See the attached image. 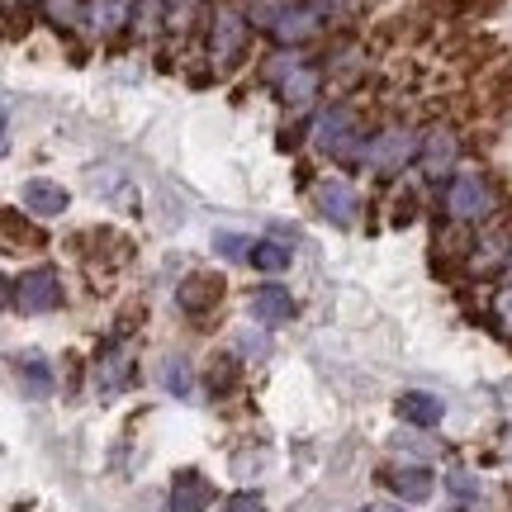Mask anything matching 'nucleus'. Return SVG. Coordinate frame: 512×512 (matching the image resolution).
<instances>
[{
  "label": "nucleus",
  "mask_w": 512,
  "mask_h": 512,
  "mask_svg": "<svg viewBox=\"0 0 512 512\" xmlns=\"http://www.w3.org/2000/svg\"><path fill=\"white\" fill-rule=\"evenodd\" d=\"M418 162L427 176H441L446 166L456 162V138L446 133V128H432L427 138H422V152H418Z\"/></svg>",
  "instance_id": "16"
},
{
  "label": "nucleus",
  "mask_w": 512,
  "mask_h": 512,
  "mask_svg": "<svg viewBox=\"0 0 512 512\" xmlns=\"http://www.w3.org/2000/svg\"><path fill=\"white\" fill-rule=\"evenodd\" d=\"M256 24L261 29H271L280 43H304L323 29V15L313 10V5H256Z\"/></svg>",
  "instance_id": "4"
},
{
  "label": "nucleus",
  "mask_w": 512,
  "mask_h": 512,
  "mask_svg": "<svg viewBox=\"0 0 512 512\" xmlns=\"http://www.w3.org/2000/svg\"><path fill=\"white\" fill-rule=\"evenodd\" d=\"M162 384L176 394V399H185V394H190V366H185L181 356H166V361H162Z\"/></svg>",
  "instance_id": "22"
},
{
  "label": "nucleus",
  "mask_w": 512,
  "mask_h": 512,
  "mask_svg": "<svg viewBox=\"0 0 512 512\" xmlns=\"http://www.w3.org/2000/svg\"><path fill=\"white\" fill-rule=\"evenodd\" d=\"M470 512H479V503H475V508H470Z\"/></svg>",
  "instance_id": "31"
},
{
  "label": "nucleus",
  "mask_w": 512,
  "mask_h": 512,
  "mask_svg": "<svg viewBox=\"0 0 512 512\" xmlns=\"http://www.w3.org/2000/svg\"><path fill=\"white\" fill-rule=\"evenodd\" d=\"M5 5H19V0H5ZM24 5H29V0H24Z\"/></svg>",
  "instance_id": "30"
},
{
  "label": "nucleus",
  "mask_w": 512,
  "mask_h": 512,
  "mask_svg": "<svg viewBox=\"0 0 512 512\" xmlns=\"http://www.w3.org/2000/svg\"><path fill=\"white\" fill-rule=\"evenodd\" d=\"M494 313H498V328L512 332V290H503V294L494 299Z\"/></svg>",
  "instance_id": "27"
},
{
  "label": "nucleus",
  "mask_w": 512,
  "mask_h": 512,
  "mask_svg": "<svg viewBox=\"0 0 512 512\" xmlns=\"http://www.w3.org/2000/svg\"><path fill=\"white\" fill-rule=\"evenodd\" d=\"M441 209L456 223H475L494 209V190H489V181H484L479 171H460V176H451V185L441 190Z\"/></svg>",
  "instance_id": "3"
},
{
  "label": "nucleus",
  "mask_w": 512,
  "mask_h": 512,
  "mask_svg": "<svg viewBox=\"0 0 512 512\" xmlns=\"http://www.w3.org/2000/svg\"><path fill=\"white\" fill-rule=\"evenodd\" d=\"M223 290H228V285H223L219 271H190L181 285H176V304L200 323V318H209V313L223 304Z\"/></svg>",
  "instance_id": "6"
},
{
  "label": "nucleus",
  "mask_w": 512,
  "mask_h": 512,
  "mask_svg": "<svg viewBox=\"0 0 512 512\" xmlns=\"http://www.w3.org/2000/svg\"><path fill=\"white\" fill-rule=\"evenodd\" d=\"M228 512H261V498L256 494H233L228 498Z\"/></svg>",
  "instance_id": "28"
},
{
  "label": "nucleus",
  "mask_w": 512,
  "mask_h": 512,
  "mask_svg": "<svg viewBox=\"0 0 512 512\" xmlns=\"http://www.w3.org/2000/svg\"><path fill=\"white\" fill-rule=\"evenodd\" d=\"M238 351H242V356H252V361H261V356L271 351V342H266L261 332H252V328H247V332H242V337H238Z\"/></svg>",
  "instance_id": "26"
},
{
  "label": "nucleus",
  "mask_w": 512,
  "mask_h": 512,
  "mask_svg": "<svg viewBox=\"0 0 512 512\" xmlns=\"http://www.w3.org/2000/svg\"><path fill=\"white\" fill-rule=\"evenodd\" d=\"M128 19V0H91V24L100 34H114Z\"/></svg>",
  "instance_id": "19"
},
{
  "label": "nucleus",
  "mask_w": 512,
  "mask_h": 512,
  "mask_svg": "<svg viewBox=\"0 0 512 512\" xmlns=\"http://www.w3.org/2000/svg\"><path fill=\"white\" fill-rule=\"evenodd\" d=\"M204 384H209V394H214V399H228V394L242 384L238 356H233V351H219V356L209 361V370H204Z\"/></svg>",
  "instance_id": "17"
},
{
  "label": "nucleus",
  "mask_w": 512,
  "mask_h": 512,
  "mask_svg": "<svg viewBox=\"0 0 512 512\" xmlns=\"http://www.w3.org/2000/svg\"><path fill=\"white\" fill-rule=\"evenodd\" d=\"M498 5H503V0H456V5H451V15L456 19H484V15H494Z\"/></svg>",
  "instance_id": "24"
},
{
  "label": "nucleus",
  "mask_w": 512,
  "mask_h": 512,
  "mask_svg": "<svg viewBox=\"0 0 512 512\" xmlns=\"http://www.w3.org/2000/svg\"><path fill=\"white\" fill-rule=\"evenodd\" d=\"M24 209L29 214H38V219H62L67 214V204H72V195L62 190L57 181H48V176H34V181H24Z\"/></svg>",
  "instance_id": "9"
},
{
  "label": "nucleus",
  "mask_w": 512,
  "mask_h": 512,
  "mask_svg": "<svg viewBox=\"0 0 512 512\" xmlns=\"http://www.w3.org/2000/svg\"><path fill=\"white\" fill-rule=\"evenodd\" d=\"M361 512H403V508H389V503H370V508H361Z\"/></svg>",
  "instance_id": "29"
},
{
  "label": "nucleus",
  "mask_w": 512,
  "mask_h": 512,
  "mask_svg": "<svg viewBox=\"0 0 512 512\" xmlns=\"http://www.w3.org/2000/svg\"><path fill=\"white\" fill-rule=\"evenodd\" d=\"M252 247L256 242H247L242 233H214V252L228 261H252Z\"/></svg>",
  "instance_id": "23"
},
{
  "label": "nucleus",
  "mask_w": 512,
  "mask_h": 512,
  "mask_svg": "<svg viewBox=\"0 0 512 512\" xmlns=\"http://www.w3.org/2000/svg\"><path fill=\"white\" fill-rule=\"evenodd\" d=\"M214 503V484L200 475V470H181V475L171 479V503L166 512H204Z\"/></svg>",
  "instance_id": "11"
},
{
  "label": "nucleus",
  "mask_w": 512,
  "mask_h": 512,
  "mask_svg": "<svg viewBox=\"0 0 512 512\" xmlns=\"http://www.w3.org/2000/svg\"><path fill=\"white\" fill-rule=\"evenodd\" d=\"M418 152H422V143H418V133H413V128L389 124V128H380L366 147H361V162H366L370 171H380V176H399Z\"/></svg>",
  "instance_id": "1"
},
{
  "label": "nucleus",
  "mask_w": 512,
  "mask_h": 512,
  "mask_svg": "<svg viewBox=\"0 0 512 512\" xmlns=\"http://www.w3.org/2000/svg\"><path fill=\"white\" fill-rule=\"evenodd\" d=\"M313 204H318V214L328 223H337V228H351L356 214H361V195H356L342 176H323L318 190H313Z\"/></svg>",
  "instance_id": "7"
},
{
  "label": "nucleus",
  "mask_w": 512,
  "mask_h": 512,
  "mask_svg": "<svg viewBox=\"0 0 512 512\" xmlns=\"http://www.w3.org/2000/svg\"><path fill=\"white\" fill-rule=\"evenodd\" d=\"M5 238L10 242H29V247H43V233H38V228H29V223H24V228H19V214H10V219H5Z\"/></svg>",
  "instance_id": "25"
},
{
  "label": "nucleus",
  "mask_w": 512,
  "mask_h": 512,
  "mask_svg": "<svg viewBox=\"0 0 512 512\" xmlns=\"http://www.w3.org/2000/svg\"><path fill=\"white\" fill-rule=\"evenodd\" d=\"M15 370H19V389H24V399H48L53 394V370H48V361L43 356H19L15 361Z\"/></svg>",
  "instance_id": "15"
},
{
  "label": "nucleus",
  "mask_w": 512,
  "mask_h": 512,
  "mask_svg": "<svg viewBox=\"0 0 512 512\" xmlns=\"http://www.w3.org/2000/svg\"><path fill=\"white\" fill-rule=\"evenodd\" d=\"M384 484H389L399 498H408V503H427L437 479H432V470H422V465H399V470L384 475Z\"/></svg>",
  "instance_id": "13"
},
{
  "label": "nucleus",
  "mask_w": 512,
  "mask_h": 512,
  "mask_svg": "<svg viewBox=\"0 0 512 512\" xmlns=\"http://www.w3.org/2000/svg\"><path fill=\"white\" fill-rule=\"evenodd\" d=\"M399 418L413 422V427H437V422L446 418V403H441L437 394L408 389V394H399Z\"/></svg>",
  "instance_id": "14"
},
{
  "label": "nucleus",
  "mask_w": 512,
  "mask_h": 512,
  "mask_svg": "<svg viewBox=\"0 0 512 512\" xmlns=\"http://www.w3.org/2000/svg\"><path fill=\"white\" fill-rule=\"evenodd\" d=\"M252 318L261 328H275V323H290L294 318V299L285 285H256L252 290Z\"/></svg>",
  "instance_id": "12"
},
{
  "label": "nucleus",
  "mask_w": 512,
  "mask_h": 512,
  "mask_svg": "<svg viewBox=\"0 0 512 512\" xmlns=\"http://www.w3.org/2000/svg\"><path fill=\"white\" fill-rule=\"evenodd\" d=\"M43 5H48V19H53L57 29H76L81 19L91 15V10H86L81 0H43Z\"/></svg>",
  "instance_id": "20"
},
{
  "label": "nucleus",
  "mask_w": 512,
  "mask_h": 512,
  "mask_svg": "<svg viewBox=\"0 0 512 512\" xmlns=\"http://www.w3.org/2000/svg\"><path fill=\"white\" fill-rule=\"evenodd\" d=\"M157 10H162L166 29H185L190 19L200 15V0H157Z\"/></svg>",
  "instance_id": "21"
},
{
  "label": "nucleus",
  "mask_w": 512,
  "mask_h": 512,
  "mask_svg": "<svg viewBox=\"0 0 512 512\" xmlns=\"http://www.w3.org/2000/svg\"><path fill=\"white\" fill-rule=\"evenodd\" d=\"M351 143H356V110H347V105H332L328 114H318V119H313V147H318V152L342 157Z\"/></svg>",
  "instance_id": "8"
},
{
  "label": "nucleus",
  "mask_w": 512,
  "mask_h": 512,
  "mask_svg": "<svg viewBox=\"0 0 512 512\" xmlns=\"http://www.w3.org/2000/svg\"><path fill=\"white\" fill-rule=\"evenodd\" d=\"M290 247L285 242H275V238H266V242H256L252 247V266L256 271H266V275H275V271H290Z\"/></svg>",
  "instance_id": "18"
},
{
  "label": "nucleus",
  "mask_w": 512,
  "mask_h": 512,
  "mask_svg": "<svg viewBox=\"0 0 512 512\" xmlns=\"http://www.w3.org/2000/svg\"><path fill=\"white\" fill-rule=\"evenodd\" d=\"M128 380H133V356H128L124 342H110V347L100 351V361H95V389L110 399Z\"/></svg>",
  "instance_id": "10"
},
{
  "label": "nucleus",
  "mask_w": 512,
  "mask_h": 512,
  "mask_svg": "<svg viewBox=\"0 0 512 512\" xmlns=\"http://www.w3.org/2000/svg\"><path fill=\"white\" fill-rule=\"evenodd\" d=\"M247 43H252V24L238 15V10H219L214 15V29H209V57H214V67H238L242 53H247Z\"/></svg>",
  "instance_id": "5"
},
{
  "label": "nucleus",
  "mask_w": 512,
  "mask_h": 512,
  "mask_svg": "<svg viewBox=\"0 0 512 512\" xmlns=\"http://www.w3.org/2000/svg\"><path fill=\"white\" fill-rule=\"evenodd\" d=\"M10 309L15 313H53L62 309V275L53 266H29L10 280Z\"/></svg>",
  "instance_id": "2"
}]
</instances>
